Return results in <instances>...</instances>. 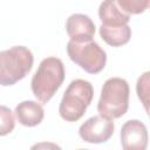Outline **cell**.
<instances>
[{
  "mask_svg": "<svg viewBox=\"0 0 150 150\" xmlns=\"http://www.w3.org/2000/svg\"><path fill=\"white\" fill-rule=\"evenodd\" d=\"M64 81V66L59 57L49 56L40 62L32 77L30 87L40 103H47Z\"/></svg>",
  "mask_w": 150,
  "mask_h": 150,
  "instance_id": "cell-1",
  "label": "cell"
},
{
  "mask_svg": "<svg viewBox=\"0 0 150 150\" xmlns=\"http://www.w3.org/2000/svg\"><path fill=\"white\" fill-rule=\"evenodd\" d=\"M94 96V88L87 80H73L67 87L60 102V116L67 122H76L90 105Z\"/></svg>",
  "mask_w": 150,
  "mask_h": 150,
  "instance_id": "cell-2",
  "label": "cell"
},
{
  "mask_svg": "<svg viewBox=\"0 0 150 150\" xmlns=\"http://www.w3.org/2000/svg\"><path fill=\"white\" fill-rule=\"evenodd\" d=\"M34 56L25 46H14L0 52V84L13 86L32 69Z\"/></svg>",
  "mask_w": 150,
  "mask_h": 150,
  "instance_id": "cell-3",
  "label": "cell"
},
{
  "mask_svg": "<svg viewBox=\"0 0 150 150\" xmlns=\"http://www.w3.org/2000/svg\"><path fill=\"white\" fill-rule=\"evenodd\" d=\"M129 84L124 79H108L101 90L97 111L111 120L122 117L129 108Z\"/></svg>",
  "mask_w": 150,
  "mask_h": 150,
  "instance_id": "cell-4",
  "label": "cell"
},
{
  "mask_svg": "<svg viewBox=\"0 0 150 150\" xmlns=\"http://www.w3.org/2000/svg\"><path fill=\"white\" fill-rule=\"evenodd\" d=\"M67 53L74 63L89 74L100 73L107 63L105 52L93 40L82 42L69 40L67 43Z\"/></svg>",
  "mask_w": 150,
  "mask_h": 150,
  "instance_id": "cell-5",
  "label": "cell"
},
{
  "mask_svg": "<svg viewBox=\"0 0 150 150\" xmlns=\"http://www.w3.org/2000/svg\"><path fill=\"white\" fill-rule=\"evenodd\" d=\"M114 121L103 115H95L81 124L79 129L80 137L87 143H104L114 134Z\"/></svg>",
  "mask_w": 150,
  "mask_h": 150,
  "instance_id": "cell-6",
  "label": "cell"
},
{
  "mask_svg": "<svg viewBox=\"0 0 150 150\" xmlns=\"http://www.w3.org/2000/svg\"><path fill=\"white\" fill-rule=\"evenodd\" d=\"M121 145L125 150H145L148 146V130L143 122L129 120L121 128Z\"/></svg>",
  "mask_w": 150,
  "mask_h": 150,
  "instance_id": "cell-7",
  "label": "cell"
},
{
  "mask_svg": "<svg viewBox=\"0 0 150 150\" xmlns=\"http://www.w3.org/2000/svg\"><path fill=\"white\" fill-rule=\"evenodd\" d=\"M95 23L86 14H71L66 21V30L70 40L74 41H90L95 35Z\"/></svg>",
  "mask_w": 150,
  "mask_h": 150,
  "instance_id": "cell-8",
  "label": "cell"
},
{
  "mask_svg": "<svg viewBox=\"0 0 150 150\" xmlns=\"http://www.w3.org/2000/svg\"><path fill=\"white\" fill-rule=\"evenodd\" d=\"M14 112L18 122L25 127H35L45 117L42 105L35 101H22L15 107Z\"/></svg>",
  "mask_w": 150,
  "mask_h": 150,
  "instance_id": "cell-9",
  "label": "cell"
},
{
  "mask_svg": "<svg viewBox=\"0 0 150 150\" xmlns=\"http://www.w3.org/2000/svg\"><path fill=\"white\" fill-rule=\"evenodd\" d=\"M98 16L103 25L121 26L128 25L130 15L122 11L116 0H103L98 7Z\"/></svg>",
  "mask_w": 150,
  "mask_h": 150,
  "instance_id": "cell-10",
  "label": "cell"
},
{
  "mask_svg": "<svg viewBox=\"0 0 150 150\" xmlns=\"http://www.w3.org/2000/svg\"><path fill=\"white\" fill-rule=\"evenodd\" d=\"M100 35L107 45L111 47H120L129 42L131 38V28L129 25L108 26L102 23L100 27Z\"/></svg>",
  "mask_w": 150,
  "mask_h": 150,
  "instance_id": "cell-11",
  "label": "cell"
},
{
  "mask_svg": "<svg viewBox=\"0 0 150 150\" xmlns=\"http://www.w3.org/2000/svg\"><path fill=\"white\" fill-rule=\"evenodd\" d=\"M15 128V118L12 110L6 105H0V136L11 134Z\"/></svg>",
  "mask_w": 150,
  "mask_h": 150,
  "instance_id": "cell-12",
  "label": "cell"
},
{
  "mask_svg": "<svg viewBox=\"0 0 150 150\" xmlns=\"http://www.w3.org/2000/svg\"><path fill=\"white\" fill-rule=\"evenodd\" d=\"M149 71H145L143 75H141L137 80L136 84V91L137 96L141 100V103L143 104L145 111H149Z\"/></svg>",
  "mask_w": 150,
  "mask_h": 150,
  "instance_id": "cell-13",
  "label": "cell"
},
{
  "mask_svg": "<svg viewBox=\"0 0 150 150\" xmlns=\"http://www.w3.org/2000/svg\"><path fill=\"white\" fill-rule=\"evenodd\" d=\"M123 12L130 14H141L149 7L150 0H116Z\"/></svg>",
  "mask_w": 150,
  "mask_h": 150,
  "instance_id": "cell-14",
  "label": "cell"
},
{
  "mask_svg": "<svg viewBox=\"0 0 150 150\" xmlns=\"http://www.w3.org/2000/svg\"><path fill=\"white\" fill-rule=\"evenodd\" d=\"M42 146H52V148H60V146H57V145H55V144H36V145H34V146H32L33 149H35V148H42Z\"/></svg>",
  "mask_w": 150,
  "mask_h": 150,
  "instance_id": "cell-15",
  "label": "cell"
}]
</instances>
